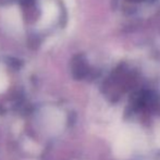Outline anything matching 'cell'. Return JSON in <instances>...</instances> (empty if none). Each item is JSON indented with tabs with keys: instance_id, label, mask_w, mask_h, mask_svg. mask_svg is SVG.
Returning <instances> with one entry per match:
<instances>
[{
	"instance_id": "6da1fadb",
	"label": "cell",
	"mask_w": 160,
	"mask_h": 160,
	"mask_svg": "<svg viewBox=\"0 0 160 160\" xmlns=\"http://www.w3.org/2000/svg\"><path fill=\"white\" fill-rule=\"evenodd\" d=\"M157 136H158V144H159V146H160V133H158V135H157Z\"/></svg>"
}]
</instances>
